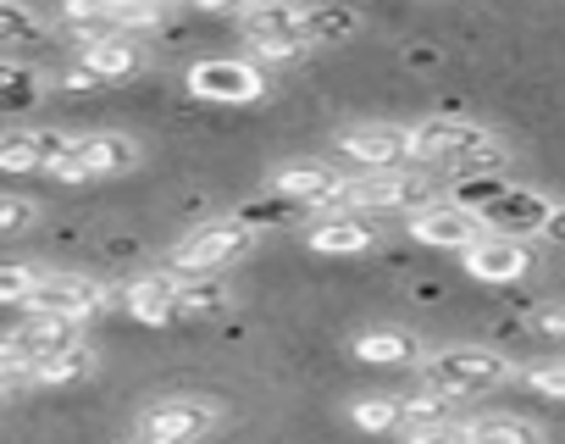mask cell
Segmentation results:
<instances>
[{
  "label": "cell",
  "instance_id": "30",
  "mask_svg": "<svg viewBox=\"0 0 565 444\" xmlns=\"http://www.w3.org/2000/svg\"><path fill=\"white\" fill-rule=\"evenodd\" d=\"M45 34V18L18 7V0H0V45H29Z\"/></svg>",
  "mask_w": 565,
  "mask_h": 444
},
{
  "label": "cell",
  "instance_id": "11",
  "mask_svg": "<svg viewBox=\"0 0 565 444\" xmlns=\"http://www.w3.org/2000/svg\"><path fill=\"white\" fill-rule=\"evenodd\" d=\"M405 229H411V240H422V245H433V251H471V245L488 234L482 216L466 211V205H455V200L422 205L416 216H405Z\"/></svg>",
  "mask_w": 565,
  "mask_h": 444
},
{
  "label": "cell",
  "instance_id": "8",
  "mask_svg": "<svg viewBox=\"0 0 565 444\" xmlns=\"http://www.w3.org/2000/svg\"><path fill=\"white\" fill-rule=\"evenodd\" d=\"M183 84L194 101H216V106H249L266 95V73L255 62H238V56H205L189 67Z\"/></svg>",
  "mask_w": 565,
  "mask_h": 444
},
{
  "label": "cell",
  "instance_id": "1",
  "mask_svg": "<svg viewBox=\"0 0 565 444\" xmlns=\"http://www.w3.org/2000/svg\"><path fill=\"white\" fill-rule=\"evenodd\" d=\"M255 222H244V216H211V222H194V229L172 245V256H167V278H178V284H205V278H222L227 267H238L249 251H255Z\"/></svg>",
  "mask_w": 565,
  "mask_h": 444
},
{
  "label": "cell",
  "instance_id": "37",
  "mask_svg": "<svg viewBox=\"0 0 565 444\" xmlns=\"http://www.w3.org/2000/svg\"><path fill=\"white\" fill-rule=\"evenodd\" d=\"M18 389H23V383H18V378H0V400H12V394H18Z\"/></svg>",
  "mask_w": 565,
  "mask_h": 444
},
{
  "label": "cell",
  "instance_id": "3",
  "mask_svg": "<svg viewBox=\"0 0 565 444\" xmlns=\"http://www.w3.org/2000/svg\"><path fill=\"white\" fill-rule=\"evenodd\" d=\"M433 200H438V178H427L416 167H399V172H377V178H350L339 211H350V216H366V211H405V216H416Z\"/></svg>",
  "mask_w": 565,
  "mask_h": 444
},
{
  "label": "cell",
  "instance_id": "15",
  "mask_svg": "<svg viewBox=\"0 0 565 444\" xmlns=\"http://www.w3.org/2000/svg\"><path fill=\"white\" fill-rule=\"evenodd\" d=\"M460 267H466L477 284H515V278L532 273V245H515V240L482 234L471 251H460Z\"/></svg>",
  "mask_w": 565,
  "mask_h": 444
},
{
  "label": "cell",
  "instance_id": "14",
  "mask_svg": "<svg viewBox=\"0 0 565 444\" xmlns=\"http://www.w3.org/2000/svg\"><path fill=\"white\" fill-rule=\"evenodd\" d=\"M73 128H12L0 134V172H51L73 150Z\"/></svg>",
  "mask_w": 565,
  "mask_h": 444
},
{
  "label": "cell",
  "instance_id": "18",
  "mask_svg": "<svg viewBox=\"0 0 565 444\" xmlns=\"http://www.w3.org/2000/svg\"><path fill=\"white\" fill-rule=\"evenodd\" d=\"M172 300H178V278H167V273H145V278H134L122 289L128 317L145 323V328H167L172 323Z\"/></svg>",
  "mask_w": 565,
  "mask_h": 444
},
{
  "label": "cell",
  "instance_id": "4",
  "mask_svg": "<svg viewBox=\"0 0 565 444\" xmlns=\"http://www.w3.org/2000/svg\"><path fill=\"white\" fill-rule=\"evenodd\" d=\"M222 422V405L205 394H161L134 416V438L150 444H200L211 427Z\"/></svg>",
  "mask_w": 565,
  "mask_h": 444
},
{
  "label": "cell",
  "instance_id": "35",
  "mask_svg": "<svg viewBox=\"0 0 565 444\" xmlns=\"http://www.w3.org/2000/svg\"><path fill=\"white\" fill-rule=\"evenodd\" d=\"M543 240H554V245H565V205H559V200L548 205V222H543Z\"/></svg>",
  "mask_w": 565,
  "mask_h": 444
},
{
  "label": "cell",
  "instance_id": "29",
  "mask_svg": "<svg viewBox=\"0 0 565 444\" xmlns=\"http://www.w3.org/2000/svg\"><path fill=\"white\" fill-rule=\"evenodd\" d=\"M399 416H405V433L411 427H438V422H460L455 416V400L422 389V394H399Z\"/></svg>",
  "mask_w": 565,
  "mask_h": 444
},
{
  "label": "cell",
  "instance_id": "21",
  "mask_svg": "<svg viewBox=\"0 0 565 444\" xmlns=\"http://www.w3.org/2000/svg\"><path fill=\"white\" fill-rule=\"evenodd\" d=\"M95 372H100V356H95L89 345H73V350H62V356H45V361H34L29 383L62 389V383H84V378H95Z\"/></svg>",
  "mask_w": 565,
  "mask_h": 444
},
{
  "label": "cell",
  "instance_id": "27",
  "mask_svg": "<svg viewBox=\"0 0 565 444\" xmlns=\"http://www.w3.org/2000/svg\"><path fill=\"white\" fill-rule=\"evenodd\" d=\"M350 422L361 433H405L399 394H361V400H350Z\"/></svg>",
  "mask_w": 565,
  "mask_h": 444
},
{
  "label": "cell",
  "instance_id": "6",
  "mask_svg": "<svg viewBox=\"0 0 565 444\" xmlns=\"http://www.w3.org/2000/svg\"><path fill=\"white\" fill-rule=\"evenodd\" d=\"M233 23L244 29L249 51L260 62H295L306 45V7H282V0H266V7H244L233 12Z\"/></svg>",
  "mask_w": 565,
  "mask_h": 444
},
{
  "label": "cell",
  "instance_id": "26",
  "mask_svg": "<svg viewBox=\"0 0 565 444\" xmlns=\"http://www.w3.org/2000/svg\"><path fill=\"white\" fill-rule=\"evenodd\" d=\"M45 95V73L29 67V62H7L0 56V112H18V106H34Z\"/></svg>",
  "mask_w": 565,
  "mask_h": 444
},
{
  "label": "cell",
  "instance_id": "13",
  "mask_svg": "<svg viewBox=\"0 0 565 444\" xmlns=\"http://www.w3.org/2000/svg\"><path fill=\"white\" fill-rule=\"evenodd\" d=\"M339 150L372 172H399L411 161V128L399 123H355L339 134Z\"/></svg>",
  "mask_w": 565,
  "mask_h": 444
},
{
  "label": "cell",
  "instance_id": "2",
  "mask_svg": "<svg viewBox=\"0 0 565 444\" xmlns=\"http://www.w3.org/2000/svg\"><path fill=\"white\" fill-rule=\"evenodd\" d=\"M422 367V389L444 394V400H471V394H493L515 378V361L488 350V345H449V350H433L416 361Z\"/></svg>",
  "mask_w": 565,
  "mask_h": 444
},
{
  "label": "cell",
  "instance_id": "17",
  "mask_svg": "<svg viewBox=\"0 0 565 444\" xmlns=\"http://www.w3.org/2000/svg\"><path fill=\"white\" fill-rule=\"evenodd\" d=\"M78 67H84L95 84H106V78H134V73H145V67H150V56H145V45H139V40L111 34V40L78 45Z\"/></svg>",
  "mask_w": 565,
  "mask_h": 444
},
{
  "label": "cell",
  "instance_id": "7",
  "mask_svg": "<svg viewBox=\"0 0 565 444\" xmlns=\"http://www.w3.org/2000/svg\"><path fill=\"white\" fill-rule=\"evenodd\" d=\"M111 306V289L100 278H78V273H40L34 295H29V311L34 317H62V323H95L106 317Z\"/></svg>",
  "mask_w": 565,
  "mask_h": 444
},
{
  "label": "cell",
  "instance_id": "25",
  "mask_svg": "<svg viewBox=\"0 0 565 444\" xmlns=\"http://www.w3.org/2000/svg\"><path fill=\"white\" fill-rule=\"evenodd\" d=\"M106 29L122 34V40H139V34H156L167 23V7H145V0H106Z\"/></svg>",
  "mask_w": 565,
  "mask_h": 444
},
{
  "label": "cell",
  "instance_id": "10",
  "mask_svg": "<svg viewBox=\"0 0 565 444\" xmlns=\"http://www.w3.org/2000/svg\"><path fill=\"white\" fill-rule=\"evenodd\" d=\"M488 139V128L482 123H466V117H427V123H416L411 128V161H422V167H455L466 150H477Z\"/></svg>",
  "mask_w": 565,
  "mask_h": 444
},
{
  "label": "cell",
  "instance_id": "16",
  "mask_svg": "<svg viewBox=\"0 0 565 444\" xmlns=\"http://www.w3.org/2000/svg\"><path fill=\"white\" fill-rule=\"evenodd\" d=\"M306 245L317 256H361L377 245V229L366 216H350V211H333V216H317V229L306 234Z\"/></svg>",
  "mask_w": 565,
  "mask_h": 444
},
{
  "label": "cell",
  "instance_id": "5",
  "mask_svg": "<svg viewBox=\"0 0 565 444\" xmlns=\"http://www.w3.org/2000/svg\"><path fill=\"white\" fill-rule=\"evenodd\" d=\"M139 139L134 134H117V128H100V134H78L73 150L51 167V178L62 183H100V178H117L128 167H139Z\"/></svg>",
  "mask_w": 565,
  "mask_h": 444
},
{
  "label": "cell",
  "instance_id": "12",
  "mask_svg": "<svg viewBox=\"0 0 565 444\" xmlns=\"http://www.w3.org/2000/svg\"><path fill=\"white\" fill-rule=\"evenodd\" d=\"M548 194H537V189H504L493 205H482L477 216H482V229L488 234H499V240H515V245H526L532 234H543V222H548Z\"/></svg>",
  "mask_w": 565,
  "mask_h": 444
},
{
  "label": "cell",
  "instance_id": "33",
  "mask_svg": "<svg viewBox=\"0 0 565 444\" xmlns=\"http://www.w3.org/2000/svg\"><path fill=\"white\" fill-rule=\"evenodd\" d=\"M521 378H526V389H537L543 400H565V361H543V367H526Z\"/></svg>",
  "mask_w": 565,
  "mask_h": 444
},
{
  "label": "cell",
  "instance_id": "34",
  "mask_svg": "<svg viewBox=\"0 0 565 444\" xmlns=\"http://www.w3.org/2000/svg\"><path fill=\"white\" fill-rule=\"evenodd\" d=\"M405 444H471L466 422H438V427H411Z\"/></svg>",
  "mask_w": 565,
  "mask_h": 444
},
{
  "label": "cell",
  "instance_id": "23",
  "mask_svg": "<svg viewBox=\"0 0 565 444\" xmlns=\"http://www.w3.org/2000/svg\"><path fill=\"white\" fill-rule=\"evenodd\" d=\"M361 34V12L350 7H306V45H350Z\"/></svg>",
  "mask_w": 565,
  "mask_h": 444
},
{
  "label": "cell",
  "instance_id": "31",
  "mask_svg": "<svg viewBox=\"0 0 565 444\" xmlns=\"http://www.w3.org/2000/svg\"><path fill=\"white\" fill-rule=\"evenodd\" d=\"M34 284H40L34 262H0V306H29Z\"/></svg>",
  "mask_w": 565,
  "mask_h": 444
},
{
  "label": "cell",
  "instance_id": "22",
  "mask_svg": "<svg viewBox=\"0 0 565 444\" xmlns=\"http://www.w3.org/2000/svg\"><path fill=\"white\" fill-rule=\"evenodd\" d=\"M471 444H548L537 422L526 416H510V411H488V416H471L466 422Z\"/></svg>",
  "mask_w": 565,
  "mask_h": 444
},
{
  "label": "cell",
  "instance_id": "24",
  "mask_svg": "<svg viewBox=\"0 0 565 444\" xmlns=\"http://www.w3.org/2000/svg\"><path fill=\"white\" fill-rule=\"evenodd\" d=\"M222 311H227V284H222V278H205V284H178L172 323H205V317H222Z\"/></svg>",
  "mask_w": 565,
  "mask_h": 444
},
{
  "label": "cell",
  "instance_id": "9",
  "mask_svg": "<svg viewBox=\"0 0 565 444\" xmlns=\"http://www.w3.org/2000/svg\"><path fill=\"white\" fill-rule=\"evenodd\" d=\"M344 183H350V178H344L339 167H328V161H282V167L271 172V189H277L282 200L311 205V211H322V216L339 211Z\"/></svg>",
  "mask_w": 565,
  "mask_h": 444
},
{
  "label": "cell",
  "instance_id": "20",
  "mask_svg": "<svg viewBox=\"0 0 565 444\" xmlns=\"http://www.w3.org/2000/svg\"><path fill=\"white\" fill-rule=\"evenodd\" d=\"M355 356L372 361V367H416L427 350H422V339L405 334V328H372V334L355 339Z\"/></svg>",
  "mask_w": 565,
  "mask_h": 444
},
{
  "label": "cell",
  "instance_id": "19",
  "mask_svg": "<svg viewBox=\"0 0 565 444\" xmlns=\"http://www.w3.org/2000/svg\"><path fill=\"white\" fill-rule=\"evenodd\" d=\"M7 339H12L29 361H45V356H62V350L84 345V328H78V323H62V317H29V323H18Z\"/></svg>",
  "mask_w": 565,
  "mask_h": 444
},
{
  "label": "cell",
  "instance_id": "36",
  "mask_svg": "<svg viewBox=\"0 0 565 444\" xmlns=\"http://www.w3.org/2000/svg\"><path fill=\"white\" fill-rule=\"evenodd\" d=\"M537 328L554 334V339H565V311H537Z\"/></svg>",
  "mask_w": 565,
  "mask_h": 444
},
{
  "label": "cell",
  "instance_id": "28",
  "mask_svg": "<svg viewBox=\"0 0 565 444\" xmlns=\"http://www.w3.org/2000/svg\"><path fill=\"white\" fill-rule=\"evenodd\" d=\"M504 167H510V145H504L499 134H488V139H482L477 150H466V156H460L449 172H455L460 183H471V178H499Z\"/></svg>",
  "mask_w": 565,
  "mask_h": 444
},
{
  "label": "cell",
  "instance_id": "32",
  "mask_svg": "<svg viewBox=\"0 0 565 444\" xmlns=\"http://www.w3.org/2000/svg\"><path fill=\"white\" fill-rule=\"evenodd\" d=\"M40 222V205L29 194H0V240H18Z\"/></svg>",
  "mask_w": 565,
  "mask_h": 444
}]
</instances>
